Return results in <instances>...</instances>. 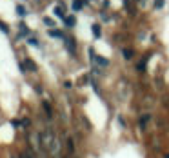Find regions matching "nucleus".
Wrapping results in <instances>:
<instances>
[{
  "instance_id": "1",
  "label": "nucleus",
  "mask_w": 169,
  "mask_h": 158,
  "mask_svg": "<svg viewBox=\"0 0 169 158\" xmlns=\"http://www.w3.org/2000/svg\"><path fill=\"white\" fill-rule=\"evenodd\" d=\"M89 58H91V62H95V64L100 66V67H107V66H109V60L104 58V56H98L93 49H89Z\"/></svg>"
},
{
  "instance_id": "2",
  "label": "nucleus",
  "mask_w": 169,
  "mask_h": 158,
  "mask_svg": "<svg viewBox=\"0 0 169 158\" xmlns=\"http://www.w3.org/2000/svg\"><path fill=\"white\" fill-rule=\"evenodd\" d=\"M151 120H153V114H151V113H144L142 117L138 118V127H140V131H145Z\"/></svg>"
},
{
  "instance_id": "3",
  "label": "nucleus",
  "mask_w": 169,
  "mask_h": 158,
  "mask_svg": "<svg viewBox=\"0 0 169 158\" xmlns=\"http://www.w3.org/2000/svg\"><path fill=\"white\" fill-rule=\"evenodd\" d=\"M20 69H22V71L29 69L31 73H35V71H37V64H35V62L31 60V58H26V60L22 62V64H20Z\"/></svg>"
},
{
  "instance_id": "4",
  "label": "nucleus",
  "mask_w": 169,
  "mask_h": 158,
  "mask_svg": "<svg viewBox=\"0 0 169 158\" xmlns=\"http://www.w3.org/2000/svg\"><path fill=\"white\" fill-rule=\"evenodd\" d=\"M66 151H67V154H69V156H75V153H77L75 140H73L71 136H67V138H66Z\"/></svg>"
},
{
  "instance_id": "5",
  "label": "nucleus",
  "mask_w": 169,
  "mask_h": 158,
  "mask_svg": "<svg viewBox=\"0 0 169 158\" xmlns=\"http://www.w3.org/2000/svg\"><path fill=\"white\" fill-rule=\"evenodd\" d=\"M42 107H44V111H46V117H47V120H53V109H51V104L49 102H42Z\"/></svg>"
},
{
  "instance_id": "6",
  "label": "nucleus",
  "mask_w": 169,
  "mask_h": 158,
  "mask_svg": "<svg viewBox=\"0 0 169 158\" xmlns=\"http://www.w3.org/2000/svg\"><path fill=\"white\" fill-rule=\"evenodd\" d=\"M66 47L71 55H75V42H73V38H66Z\"/></svg>"
},
{
  "instance_id": "7",
  "label": "nucleus",
  "mask_w": 169,
  "mask_h": 158,
  "mask_svg": "<svg viewBox=\"0 0 169 158\" xmlns=\"http://www.w3.org/2000/svg\"><path fill=\"white\" fill-rule=\"evenodd\" d=\"M122 55H124V58H125V60H133L135 53H133L131 49H125V47H124V49H122Z\"/></svg>"
},
{
  "instance_id": "8",
  "label": "nucleus",
  "mask_w": 169,
  "mask_h": 158,
  "mask_svg": "<svg viewBox=\"0 0 169 158\" xmlns=\"http://www.w3.org/2000/svg\"><path fill=\"white\" fill-rule=\"evenodd\" d=\"M64 22H66V26H69V27H73V26H75V24H77V18H75V16H73V15H69V16H66V18H64Z\"/></svg>"
},
{
  "instance_id": "9",
  "label": "nucleus",
  "mask_w": 169,
  "mask_h": 158,
  "mask_svg": "<svg viewBox=\"0 0 169 158\" xmlns=\"http://www.w3.org/2000/svg\"><path fill=\"white\" fill-rule=\"evenodd\" d=\"M84 6H86V0H75V2H73V9H75V11L82 9Z\"/></svg>"
},
{
  "instance_id": "10",
  "label": "nucleus",
  "mask_w": 169,
  "mask_h": 158,
  "mask_svg": "<svg viewBox=\"0 0 169 158\" xmlns=\"http://www.w3.org/2000/svg\"><path fill=\"white\" fill-rule=\"evenodd\" d=\"M93 35H95V38H100V35H102V31H100V26L98 24H93Z\"/></svg>"
},
{
  "instance_id": "11",
  "label": "nucleus",
  "mask_w": 169,
  "mask_h": 158,
  "mask_svg": "<svg viewBox=\"0 0 169 158\" xmlns=\"http://www.w3.org/2000/svg\"><path fill=\"white\" fill-rule=\"evenodd\" d=\"M49 35H51V36H55V38H64V33H62V31H58V29H51V31H49Z\"/></svg>"
},
{
  "instance_id": "12",
  "label": "nucleus",
  "mask_w": 169,
  "mask_h": 158,
  "mask_svg": "<svg viewBox=\"0 0 169 158\" xmlns=\"http://www.w3.org/2000/svg\"><path fill=\"white\" fill-rule=\"evenodd\" d=\"M53 11H55V15H57L58 18H66V15H64V9H62L60 6H57L55 9H53Z\"/></svg>"
},
{
  "instance_id": "13",
  "label": "nucleus",
  "mask_w": 169,
  "mask_h": 158,
  "mask_svg": "<svg viewBox=\"0 0 169 158\" xmlns=\"http://www.w3.org/2000/svg\"><path fill=\"white\" fill-rule=\"evenodd\" d=\"M136 69H138L140 73H144V71H145V58H144L142 62H138V64H136Z\"/></svg>"
},
{
  "instance_id": "14",
  "label": "nucleus",
  "mask_w": 169,
  "mask_h": 158,
  "mask_svg": "<svg viewBox=\"0 0 169 158\" xmlns=\"http://www.w3.org/2000/svg\"><path fill=\"white\" fill-rule=\"evenodd\" d=\"M165 6V0H155V7L156 9H162Z\"/></svg>"
},
{
  "instance_id": "15",
  "label": "nucleus",
  "mask_w": 169,
  "mask_h": 158,
  "mask_svg": "<svg viewBox=\"0 0 169 158\" xmlns=\"http://www.w3.org/2000/svg\"><path fill=\"white\" fill-rule=\"evenodd\" d=\"M0 29H2L4 33H9V29H7V26H6V24L2 22V20H0Z\"/></svg>"
},
{
  "instance_id": "16",
  "label": "nucleus",
  "mask_w": 169,
  "mask_h": 158,
  "mask_svg": "<svg viewBox=\"0 0 169 158\" xmlns=\"http://www.w3.org/2000/svg\"><path fill=\"white\" fill-rule=\"evenodd\" d=\"M16 11H18V15H26V9H24V6H18V7H16Z\"/></svg>"
},
{
  "instance_id": "17",
  "label": "nucleus",
  "mask_w": 169,
  "mask_h": 158,
  "mask_svg": "<svg viewBox=\"0 0 169 158\" xmlns=\"http://www.w3.org/2000/svg\"><path fill=\"white\" fill-rule=\"evenodd\" d=\"M29 44H31V46H35V47H38V42H37L35 38H29Z\"/></svg>"
},
{
  "instance_id": "18",
  "label": "nucleus",
  "mask_w": 169,
  "mask_h": 158,
  "mask_svg": "<svg viewBox=\"0 0 169 158\" xmlns=\"http://www.w3.org/2000/svg\"><path fill=\"white\" fill-rule=\"evenodd\" d=\"M118 124L122 125V127H125V120H124V117H118Z\"/></svg>"
},
{
  "instance_id": "19",
  "label": "nucleus",
  "mask_w": 169,
  "mask_h": 158,
  "mask_svg": "<svg viewBox=\"0 0 169 158\" xmlns=\"http://www.w3.org/2000/svg\"><path fill=\"white\" fill-rule=\"evenodd\" d=\"M44 24H47V26H53V20H51V18H44Z\"/></svg>"
},
{
  "instance_id": "20",
  "label": "nucleus",
  "mask_w": 169,
  "mask_h": 158,
  "mask_svg": "<svg viewBox=\"0 0 169 158\" xmlns=\"http://www.w3.org/2000/svg\"><path fill=\"white\" fill-rule=\"evenodd\" d=\"M162 158H169V151H165V153H162Z\"/></svg>"
}]
</instances>
